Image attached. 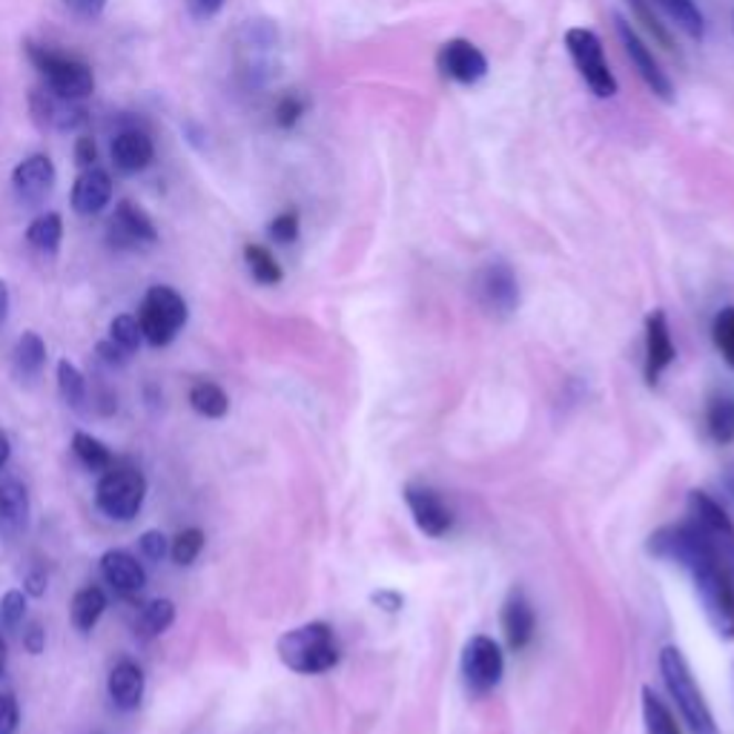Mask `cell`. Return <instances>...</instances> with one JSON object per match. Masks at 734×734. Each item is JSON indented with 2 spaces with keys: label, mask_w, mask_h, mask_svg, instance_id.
<instances>
[{
  "label": "cell",
  "mask_w": 734,
  "mask_h": 734,
  "mask_svg": "<svg viewBox=\"0 0 734 734\" xmlns=\"http://www.w3.org/2000/svg\"><path fill=\"white\" fill-rule=\"evenodd\" d=\"M651 557L683 568L694 583L700 608L723 640H734V583L726 559L694 525H665L646 543Z\"/></svg>",
  "instance_id": "6da1fadb"
},
{
  "label": "cell",
  "mask_w": 734,
  "mask_h": 734,
  "mask_svg": "<svg viewBox=\"0 0 734 734\" xmlns=\"http://www.w3.org/2000/svg\"><path fill=\"white\" fill-rule=\"evenodd\" d=\"M279 660L296 674H325L339 665V640L327 622H304L275 642Z\"/></svg>",
  "instance_id": "7a4b0ae2"
},
{
  "label": "cell",
  "mask_w": 734,
  "mask_h": 734,
  "mask_svg": "<svg viewBox=\"0 0 734 734\" xmlns=\"http://www.w3.org/2000/svg\"><path fill=\"white\" fill-rule=\"evenodd\" d=\"M660 674L665 680V689H669L671 700L678 703L680 714H683V723L689 726L692 734H721L717 732V723H714V714L709 709L706 698L694 683V674L685 663L683 651L674 649V646H665L660 651Z\"/></svg>",
  "instance_id": "3957f363"
},
{
  "label": "cell",
  "mask_w": 734,
  "mask_h": 734,
  "mask_svg": "<svg viewBox=\"0 0 734 734\" xmlns=\"http://www.w3.org/2000/svg\"><path fill=\"white\" fill-rule=\"evenodd\" d=\"M27 55L35 64V70L46 78V90L55 92L57 98L84 104L95 92V75H92L90 64H84L78 57H66L61 52L38 46V43H27Z\"/></svg>",
  "instance_id": "277c9868"
},
{
  "label": "cell",
  "mask_w": 734,
  "mask_h": 734,
  "mask_svg": "<svg viewBox=\"0 0 734 734\" xmlns=\"http://www.w3.org/2000/svg\"><path fill=\"white\" fill-rule=\"evenodd\" d=\"M190 318L187 302L178 290L167 284H156L147 290L141 311H138V325H141L144 339L153 347H167L178 336Z\"/></svg>",
  "instance_id": "5b68a950"
},
{
  "label": "cell",
  "mask_w": 734,
  "mask_h": 734,
  "mask_svg": "<svg viewBox=\"0 0 734 734\" xmlns=\"http://www.w3.org/2000/svg\"><path fill=\"white\" fill-rule=\"evenodd\" d=\"M565 50L572 55L579 78L586 81V86L597 95V98H615L617 78L615 72L608 70L606 50H602L600 35H597L594 29L586 27L568 29V32H565Z\"/></svg>",
  "instance_id": "8992f818"
},
{
  "label": "cell",
  "mask_w": 734,
  "mask_h": 734,
  "mask_svg": "<svg viewBox=\"0 0 734 734\" xmlns=\"http://www.w3.org/2000/svg\"><path fill=\"white\" fill-rule=\"evenodd\" d=\"M144 500H147V480L138 468H109L95 487L101 514L118 523H129L133 516H138Z\"/></svg>",
  "instance_id": "52a82bcc"
},
{
  "label": "cell",
  "mask_w": 734,
  "mask_h": 734,
  "mask_svg": "<svg viewBox=\"0 0 734 734\" xmlns=\"http://www.w3.org/2000/svg\"><path fill=\"white\" fill-rule=\"evenodd\" d=\"M505 674V657L500 642L487 635H476L465 642L462 651V683L471 698H487Z\"/></svg>",
  "instance_id": "ba28073f"
},
{
  "label": "cell",
  "mask_w": 734,
  "mask_h": 734,
  "mask_svg": "<svg viewBox=\"0 0 734 734\" xmlns=\"http://www.w3.org/2000/svg\"><path fill=\"white\" fill-rule=\"evenodd\" d=\"M473 296L480 302L487 316L508 318L520 307V284H516L514 270L505 262H487L473 275Z\"/></svg>",
  "instance_id": "9c48e42d"
},
{
  "label": "cell",
  "mask_w": 734,
  "mask_h": 734,
  "mask_svg": "<svg viewBox=\"0 0 734 734\" xmlns=\"http://www.w3.org/2000/svg\"><path fill=\"white\" fill-rule=\"evenodd\" d=\"M615 29H617V38H620L622 50H626V55H629L631 66L637 70V75L642 78V84L649 86L651 92H654V98H660L663 104H674V84H671V78L665 75V70L660 64H657V57L651 55V50L646 46V41H642L640 35H637V29L631 27V21H626L622 14L615 12Z\"/></svg>",
  "instance_id": "30bf717a"
},
{
  "label": "cell",
  "mask_w": 734,
  "mask_h": 734,
  "mask_svg": "<svg viewBox=\"0 0 734 734\" xmlns=\"http://www.w3.org/2000/svg\"><path fill=\"white\" fill-rule=\"evenodd\" d=\"M685 508H689L694 528H698L714 548L721 550L723 559H726L728 554H734V523L732 516L723 511L721 502L712 500L706 491H692Z\"/></svg>",
  "instance_id": "8fae6325"
},
{
  "label": "cell",
  "mask_w": 734,
  "mask_h": 734,
  "mask_svg": "<svg viewBox=\"0 0 734 734\" xmlns=\"http://www.w3.org/2000/svg\"><path fill=\"white\" fill-rule=\"evenodd\" d=\"M405 502H408L410 514H413V523L422 534L428 537H445L453 525V514L445 505V500L439 496V491H433L431 485L424 482H408L402 491Z\"/></svg>",
  "instance_id": "7c38bea8"
},
{
  "label": "cell",
  "mask_w": 734,
  "mask_h": 734,
  "mask_svg": "<svg viewBox=\"0 0 734 734\" xmlns=\"http://www.w3.org/2000/svg\"><path fill=\"white\" fill-rule=\"evenodd\" d=\"M437 66L445 78L457 81L462 86L480 84L487 75V57L476 43L465 41V38H453V41L442 43V50L437 55Z\"/></svg>",
  "instance_id": "4fadbf2b"
},
{
  "label": "cell",
  "mask_w": 734,
  "mask_h": 734,
  "mask_svg": "<svg viewBox=\"0 0 734 734\" xmlns=\"http://www.w3.org/2000/svg\"><path fill=\"white\" fill-rule=\"evenodd\" d=\"M158 230L147 212L133 201H120L109 221V244L118 250H133L138 244H156Z\"/></svg>",
  "instance_id": "5bb4252c"
},
{
  "label": "cell",
  "mask_w": 734,
  "mask_h": 734,
  "mask_svg": "<svg viewBox=\"0 0 734 734\" xmlns=\"http://www.w3.org/2000/svg\"><path fill=\"white\" fill-rule=\"evenodd\" d=\"M500 622L511 651L528 649L534 635H537V615H534V606H531L523 588H511V594L502 602Z\"/></svg>",
  "instance_id": "9a60e30c"
},
{
  "label": "cell",
  "mask_w": 734,
  "mask_h": 734,
  "mask_svg": "<svg viewBox=\"0 0 734 734\" xmlns=\"http://www.w3.org/2000/svg\"><path fill=\"white\" fill-rule=\"evenodd\" d=\"M674 356H678V350L671 342L669 318H665L663 311H651L649 318H646V365H642V374H646V381L651 388L669 370Z\"/></svg>",
  "instance_id": "2e32d148"
},
{
  "label": "cell",
  "mask_w": 734,
  "mask_h": 734,
  "mask_svg": "<svg viewBox=\"0 0 734 734\" xmlns=\"http://www.w3.org/2000/svg\"><path fill=\"white\" fill-rule=\"evenodd\" d=\"M55 164L50 156H29L27 161H21L12 170V184L14 192L23 198V201H43L50 196L52 187H55Z\"/></svg>",
  "instance_id": "e0dca14e"
},
{
  "label": "cell",
  "mask_w": 734,
  "mask_h": 734,
  "mask_svg": "<svg viewBox=\"0 0 734 734\" xmlns=\"http://www.w3.org/2000/svg\"><path fill=\"white\" fill-rule=\"evenodd\" d=\"M101 574H104L106 586H113L115 591L124 594V597H133V594L144 591V586H147L144 565L138 563L133 554L120 548L106 550L104 557H101Z\"/></svg>",
  "instance_id": "ac0fdd59"
},
{
  "label": "cell",
  "mask_w": 734,
  "mask_h": 734,
  "mask_svg": "<svg viewBox=\"0 0 734 734\" xmlns=\"http://www.w3.org/2000/svg\"><path fill=\"white\" fill-rule=\"evenodd\" d=\"M113 198V178L109 172L101 170L98 164L90 170H81L72 187V210L78 216H98Z\"/></svg>",
  "instance_id": "d6986e66"
},
{
  "label": "cell",
  "mask_w": 734,
  "mask_h": 734,
  "mask_svg": "<svg viewBox=\"0 0 734 734\" xmlns=\"http://www.w3.org/2000/svg\"><path fill=\"white\" fill-rule=\"evenodd\" d=\"M32 113L38 120L50 124L55 129H78L86 120L84 106L75 104V101L57 98L52 90H35L32 92Z\"/></svg>",
  "instance_id": "ffe728a7"
},
{
  "label": "cell",
  "mask_w": 734,
  "mask_h": 734,
  "mask_svg": "<svg viewBox=\"0 0 734 734\" xmlns=\"http://www.w3.org/2000/svg\"><path fill=\"white\" fill-rule=\"evenodd\" d=\"M106 692H109V700L115 703V709H120V712H135L144 700L141 665L133 663V660H120V663L109 671Z\"/></svg>",
  "instance_id": "44dd1931"
},
{
  "label": "cell",
  "mask_w": 734,
  "mask_h": 734,
  "mask_svg": "<svg viewBox=\"0 0 734 734\" xmlns=\"http://www.w3.org/2000/svg\"><path fill=\"white\" fill-rule=\"evenodd\" d=\"M113 161L120 172H141L147 170L149 164L156 161V147L149 141V135L138 133V129H127V133L115 135L113 141Z\"/></svg>",
  "instance_id": "7402d4cb"
},
{
  "label": "cell",
  "mask_w": 734,
  "mask_h": 734,
  "mask_svg": "<svg viewBox=\"0 0 734 734\" xmlns=\"http://www.w3.org/2000/svg\"><path fill=\"white\" fill-rule=\"evenodd\" d=\"M29 528V491L18 480L0 482V534L21 537Z\"/></svg>",
  "instance_id": "603a6c76"
},
{
  "label": "cell",
  "mask_w": 734,
  "mask_h": 734,
  "mask_svg": "<svg viewBox=\"0 0 734 734\" xmlns=\"http://www.w3.org/2000/svg\"><path fill=\"white\" fill-rule=\"evenodd\" d=\"M649 3L660 9L683 35H689L692 41H703V35H706V18H703V12H700L694 0H649Z\"/></svg>",
  "instance_id": "cb8c5ba5"
},
{
  "label": "cell",
  "mask_w": 734,
  "mask_h": 734,
  "mask_svg": "<svg viewBox=\"0 0 734 734\" xmlns=\"http://www.w3.org/2000/svg\"><path fill=\"white\" fill-rule=\"evenodd\" d=\"M104 611H106L104 588L86 586V588H81L75 597H72L70 617H72V626H75L81 635H90V631L98 626V620Z\"/></svg>",
  "instance_id": "d4e9b609"
},
{
  "label": "cell",
  "mask_w": 734,
  "mask_h": 734,
  "mask_svg": "<svg viewBox=\"0 0 734 734\" xmlns=\"http://www.w3.org/2000/svg\"><path fill=\"white\" fill-rule=\"evenodd\" d=\"M706 431L712 442L728 445L734 442V396L714 394L706 405Z\"/></svg>",
  "instance_id": "484cf974"
},
{
  "label": "cell",
  "mask_w": 734,
  "mask_h": 734,
  "mask_svg": "<svg viewBox=\"0 0 734 734\" xmlns=\"http://www.w3.org/2000/svg\"><path fill=\"white\" fill-rule=\"evenodd\" d=\"M43 361H46V345H43V339L35 331H27L21 339L14 342L12 350L14 374L21 376V379H32V376L41 374Z\"/></svg>",
  "instance_id": "4316f807"
},
{
  "label": "cell",
  "mask_w": 734,
  "mask_h": 734,
  "mask_svg": "<svg viewBox=\"0 0 734 734\" xmlns=\"http://www.w3.org/2000/svg\"><path fill=\"white\" fill-rule=\"evenodd\" d=\"M176 622V606L172 600H153L149 606H144V611L135 620V637L138 640H156L164 631L170 629Z\"/></svg>",
  "instance_id": "83f0119b"
},
{
  "label": "cell",
  "mask_w": 734,
  "mask_h": 734,
  "mask_svg": "<svg viewBox=\"0 0 734 734\" xmlns=\"http://www.w3.org/2000/svg\"><path fill=\"white\" fill-rule=\"evenodd\" d=\"M190 408L205 419H224L230 410V396L216 381H196L190 388Z\"/></svg>",
  "instance_id": "f1b7e54d"
},
{
  "label": "cell",
  "mask_w": 734,
  "mask_h": 734,
  "mask_svg": "<svg viewBox=\"0 0 734 734\" xmlns=\"http://www.w3.org/2000/svg\"><path fill=\"white\" fill-rule=\"evenodd\" d=\"M72 451H75V457H78L81 465L92 473H106L109 468L115 465V459H113V453H109V448H106L101 439L92 437V433H84V431L75 433V437H72Z\"/></svg>",
  "instance_id": "f546056e"
},
{
  "label": "cell",
  "mask_w": 734,
  "mask_h": 734,
  "mask_svg": "<svg viewBox=\"0 0 734 734\" xmlns=\"http://www.w3.org/2000/svg\"><path fill=\"white\" fill-rule=\"evenodd\" d=\"M61 239H64V221H61L57 212H43L27 230V241L35 250H41V253H57Z\"/></svg>",
  "instance_id": "4dcf8cb0"
},
{
  "label": "cell",
  "mask_w": 734,
  "mask_h": 734,
  "mask_svg": "<svg viewBox=\"0 0 734 734\" xmlns=\"http://www.w3.org/2000/svg\"><path fill=\"white\" fill-rule=\"evenodd\" d=\"M642 723H646V734H680L674 714L669 712L663 700L651 692L649 685L642 689Z\"/></svg>",
  "instance_id": "1f68e13d"
},
{
  "label": "cell",
  "mask_w": 734,
  "mask_h": 734,
  "mask_svg": "<svg viewBox=\"0 0 734 734\" xmlns=\"http://www.w3.org/2000/svg\"><path fill=\"white\" fill-rule=\"evenodd\" d=\"M244 262H248L250 275H253L259 284H279L284 279L282 264L275 262L273 253H270L268 248L248 244V248H244Z\"/></svg>",
  "instance_id": "d6a6232c"
},
{
  "label": "cell",
  "mask_w": 734,
  "mask_h": 734,
  "mask_svg": "<svg viewBox=\"0 0 734 734\" xmlns=\"http://www.w3.org/2000/svg\"><path fill=\"white\" fill-rule=\"evenodd\" d=\"M57 390H61V399H64L70 408H81V402L86 399L84 374H81L70 359L57 361Z\"/></svg>",
  "instance_id": "836d02e7"
},
{
  "label": "cell",
  "mask_w": 734,
  "mask_h": 734,
  "mask_svg": "<svg viewBox=\"0 0 734 734\" xmlns=\"http://www.w3.org/2000/svg\"><path fill=\"white\" fill-rule=\"evenodd\" d=\"M631 7V14H635L637 21L646 27V32H649L651 38H654L663 50H674V41H671V32L665 29V23H660V18L654 14V7H651L649 0H626Z\"/></svg>",
  "instance_id": "e575fe53"
},
{
  "label": "cell",
  "mask_w": 734,
  "mask_h": 734,
  "mask_svg": "<svg viewBox=\"0 0 734 734\" xmlns=\"http://www.w3.org/2000/svg\"><path fill=\"white\" fill-rule=\"evenodd\" d=\"M714 347L721 350L723 361L734 370V307H723L712 322Z\"/></svg>",
  "instance_id": "d590c367"
},
{
  "label": "cell",
  "mask_w": 734,
  "mask_h": 734,
  "mask_svg": "<svg viewBox=\"0 0 734 734\" xmlns=\"http://www.w3.org/2000/svg\"><path fill=\"white\" fill-rule=\"evenodd\" d=\"M109 339H113L118 347H124V350L133 356L144 342V333H141V325H138V318L129 316V313H120V316H115L113 325H109Z\"/></svg>",
  "instance_id": "8d00e7d4"
},
{
  "label": "cell",
  "mask_w": 734,
  "mask_h": 734,
  "mask_svg": "<svg viewBox=\"0 0 734 734\" xmlns=\"http://www.w3.org/2000/svg\"><path fill=\"white\" fill-rule=\"evenodd\" d=\"M205 531L201 528H184L170 545V554L178 565H192L198 559V554L205 550Z\"/></svg>",
  "instance_id": "74e56055"
},
{
  "label": "cell",
  "mask_w": 734,
  "mask_h": 734,
  "mask_svg": "<svg viewBox=\"0 0 734 734\" xmlns=\"http://www.w3.org/2000/svg\"><path fill=\"white\" fill-rule=\"evenodd\" d=\"M23 617H27V591L12 588L0 600V626L7 631H14L23 622Z\"/></svg>",
  "instance_id": "f35d334b"
},
{
  "label": "cell",
  "mask_w": 734,
  "mask_h": 734,
  "mask_svg": "<svg viewBox=\"0 0 734 734\" xmlns=\"http://www.w3.org/2000/svg\"><path fill=\"white\" fill-rule=\"evenodd\" d=\"M268 233L275 244H293V241L298 239V216L293 210L279 212V216L270 221Z\"/></svg>",
  "instance_id": "ab89813d"
},
{
  "label": "cell",
  "mask_w": 734,
  "mask_h": 734,
  "mask_svg": "<svg viewBox=\"0 0 734 734\" xmlns=\"http://www.w3.org/2000/svg\"><path fill=\"white\" fill-rule=\"evenodd\" d=\"M302 115H304V101L296 98V95H284V98L279 101V106H275V124L284 129L296 127Z\"/></svg>",
  "instance_id": "60d3db41"
},
{
  "label": "cell",
  "mask_w": 734,
  "mask_h": 734,
  "mask_svg": "<svg viewBox=\"0 0 734 734\" xmlns=\"http://www.w3.org/2000/svg\"><path fill=\"white\" fill-rule=\"evenodd\" d=\"M138 545H141V554L149 559V563H161L164 554L170 550L167 537H164V531H158V528L144 531L141 539H138Z\"/></svg>",
  "instance_id": "b9f144b4"
},
{
  "label": "cell",
  "mask_w": 734,
  "mask_h": 734,
  "mask_svg": "<svg viewBox=\"0 0 734 734\" xmlns=\"http://www.w3.org/2000/svg\"><path fill=\"white\" fill-rule=\"evenodd\" d=\"M21 723V709L12 694H0V734H14Z\"/></svg>",
  "instance_id": "7bdbcfd3"
},
{
  "label": "cell",
  "mask_w": 734,
  "mask_h": 734,
  "mask_svg": "<svg viewBox=\"0 0 734 734\" xmlns=\"http://www.w3.org/2000/svg\"><path fill=\"white\" fill-rule=\"evenodd\" d=\"M98 161V147L92 141L90 135H81L78 141H75V164H78L81 170H90Z\"/></svg>",
  "instance_id": "ee69618b"
},
{
  "label": "cell",
  "mask_w": 734,
  "mask_h": 734,
  "mask_svg": "<svg viewBox=\"0 0 734 734\" xmlns=\"http://www.w3.org/2000/svg\"><path fill=\"white\" fill-rule=\"evenodd\" d=\"M95 350H98V356L106 361V365H113V367H124L129 361L127 350H124V347L115 345L113 339L98 342V347H95Z\"/></svg>",
  "instance_id": "f6af8a7d"
},
{
  "label": "cell",
  "mask_w": 734,
  "mask_h": 734,
  "mask_svg": "<svg viewBox=\"0 0 734 734\" xmlns=\"http://www.w3.org/2000/svg\"><path fill=\"white\" fill-rule=\"evenodd\" d=\"M23 649H27L29 654H41V651L46 649V631H43L41 622H32V626L23 631Z\"/></svg>",
  "instance_id": "bcb514c9"
},
{
  "label": "cell",
  "mask_w": 734,
  "mask_h": 734,
  "mask_svg": "<svg viewBox=\"0 0 734 734\" xmlns=\"http://www.w3.org/2000/svg\"><path fill=\"white\" fill-rule=\"evenodd\" d=\"M46 583H50L46 572H43V568H32V572L27 574V579H23V591H27V597H43V594H46Z\"/></svg>",
  "instance_id": "7dc6e473"
},
{
  "label": "cell",
  "mask_w": 734,
  "mask_h": 734,
  "mask_svg": "<svg viewBox=\"0 0 734 734\" xmlns=\"http://www.w3.org/2000/svg\"><path fill=\"white\" fill-rule=\"evenodd\" d=\"M64 3L81 18H98L106 7V0H64Z\"/></svg>",
  "instance_id": "c3c4849f"
},
{
  "label": "cell",
  "mask_w": 734,
  "mask_h": 734,
  "mask_svg": "<svg viewBox=\"0 0 734 734\" xmlns=\"http://www.w3.org/2000/svg\"><path fill=\"white\" fill-rule=\"evenodd\" d=\"M221 7H224V0H190V9L196 18H212Z\"/></svg>",
  "instance_id": "681fc988"
},
{
  "label": "cell",
  "mask_w": 734,
  "mask_h": 734,
  "mask_svg": "<svg viewBox=\"0 0 734 734\" xmlns=\"http://www.w3.org/2000/svg\"><path fill=\"white\" fill-rule=\"evenodd\" d=\"M376 602H379L385 611H399V608H402V597H399V594H394V591L376 594Z\"/></svg>",
  "instance_id": "f907efd6"
},
{
  "label": "cell",
  "mask_w": 734,
  "mask_h": 734,
  "mask_svg": "<svg viewBox=\"0 0 734 734\" xmlns=\"http://www.w3.org/2000/svg\"><path fill=\"white\" fill-rule=\"evenodd\" d=\"M7 316H9V287L7 282L0 279V325L7 322Z\"/></svg>",
  "instance_id": "816d5d0a"
},
{
  "label": "cell",
  "mask_w": 734,
  "mask_h": 734,
  "mask_svg": "<svg viewBox=\"0 0 734 734\" xmlns=\"http://www.w3.org/2000/svg\"><path fill=\"white\" fill-rule=\"evenodd\" d=\"M9 457H12V442H9V437L3 431H0V468L7 465Z\"/></svg>",
  "instance_id": "f5cc1de1"
},
{
  "label": "cell",
  "mask_w": 734,
  "mask_h": 734,
  "mask_svg": "<svg viewBox=\"0 0 734 734\" xmlns=\"http://www.w3.org/2000/svg\"><path fill=\"white\" fill-rule=\"evenodd\" d=\"M7 665H9V649H7V640L0 637V678L7 674Z\"/></svg>",
  "instance_id": "db71d44e"
},
{
  "label": "cell",
  "mask_w": 734,
  "mask_h": 734,
  "mask_svg": "<svg viewBox=\"0 0 734 734\" xmlns=\"http://www.w3.org/2000/svg\"><path fill=\"white\" fill-rule=\"evenodd\" d=\"M723 485H726L728 496H734V465L726 471V480H723Z\"/></svg>",
  "instance_id": "11a10c76"
}]
</instances>
